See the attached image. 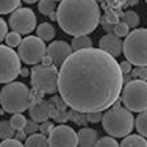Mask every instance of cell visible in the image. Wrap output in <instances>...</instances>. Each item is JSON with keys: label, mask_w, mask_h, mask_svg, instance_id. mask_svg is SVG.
<instances>
[{"label": "cell", "mask_w": 147, "mask_h": 147, "mask_svg": "<svg viewBox=\"0 0 147 147\" xmlns=\"http://www.w3.org/2000/svg\"><path fill=\"white\" fill-rule=\"evenodd\" d=\"M122 88L119 63L100 49L74 52L59 67V97L77 113H103L119 100Z\"/></svg>", "instance_id": "1"}, {"label": "cell", "mask_w": 147, "mask_h": 147, "mask_svg": "<svg viewBox=\"0 0 147 147\" xmlns=\"http://www.w3.org/2000/svg\"><path fill=\"white\" fill-rule=\"evenodd\" d=\"M57 22L74 38L88 36L100 24V6L94 0H64L58 3Z\"/></svg>", "instance_id": "2"}, {"label": "cell", "mask_w": 147, "mask_h": 147, "mask_svg": "<svg viewBox=\"0 0 147 147\" xmlns=\"http://www.w3.org/2000/svg\"><path fill=\"white\" fill-rule=\"evenodd\" d=\"M102 127L111 138H127L135 127V119L127 108L119 105L117 100L113 105V108H110L103 114Z\"/></svg>", "instance_id": "3"}, {"label": "cell", "mask_w": 147, "mask_h": 147, "mask_svg": "<svg viewBox=\"0 0 147 147\" xmlns=\"http://www.w3.org/2000/svg\"><path fill=\"white\" fill-rule=\"evenodd\" d=\"M0 105L5 113L22 114L31 107V91L20 82H13L0 91Z\"/></svg>", "instance_id": "4"}, {"label": "cell", "mask_w": 147, "mask_h": 147, "mask_svg": "<svg viewBox=\"0 0 147 147\" xmlns=\"http://www.w3.org/2000/svg\"><path fill=\"white\" fill-rule=\"evenodd\" d=\"M122 53L135 67H147V28L130 31L124 41Z\"/></svg>", "instance_id": "5"}, {"label": "cell", "mask_w": 147, "mask_h": 147, "mask_svg": "<svg viewBox=\"0 0 147 147\" xmlns=\"http://www.w3.org/2000/svg\"><path fill=\"white\" fill-rule=\"evenodd\" d=\"M121 102L130 113L136 111L141 114L147 111V82L131 80L130 83H127L122 88Z\"/></svg>", "instance_id": "6"}, {"label": "cell", "mask_w": 147, "mask_h": 147, "mask_svg": "<svg viewBox=\"0 0 147 147\" xmlns=\"http://www.w3.org/2000/svg\"><path fill=\"white\" fill-rule=\"evenodd\" d=\"M31 86L33 89L39 91L42 94H55L58 91V77L59 69L55 66L45 67L42 64H38L31 69Z\"/></svg>", "instance_id": "7"}, {"label": "cell", "mask_w": 147, "mask_h": 147, "mask_svg": "<svg viewBox=\"0 0 147 147\" xmlns=\"http://www.w3.org/2000/svg\"><path fill=\"white\" fill-rule=\"evenodd\" d=\"M17 55L25 64L38 66L47 55V47L44 41H41L38 36H25V39H22L17 49Z\"/></svg>", "instance_id": "8"}, {"label": "cell", "mask_w": 147, "mask_h": 147, "mask_svg": "<svg viewBox=\"0 0 147 147\" xmlns=\"http://www.w3.org/2000/svg\"><path fill=\"white\" fill-rule=\"evenodd\" d=\"M20 58L13 49L0 44V83H13L20 75Z\"/></svg>", "instance_id": "9"}, {"label": "cell", "mask_w": 147, "mask_h": 147, "mask_svg": "<svg viewBox=\"0 0 147 147\" xmlns=\"http://www.w3.org/2000/svg\"><path fill=\"white\" fill-rule=\"evenodd\" d=\"M8 25L11 27L13 31L19 34H30L36 28V14H34L33 9L20 6L9 16Z\"/></svg>", "instance_id": "10"}, {"label": "cell", "mask_w": 147, "mask_h": 147, "mask_svg": "<svg viewBox=\"0 0 147 147\" xmlns=\"http://www.w3.org/2000/svg\"><path fill=\"white\" fill-rule=\"evenodd\" d=\"M47 138L50 147H78V136L69 125H57Z\"/></svg>", "instance_id": "11"}, {"label": "cell", "mask_w": 147, "mask_h": 147, "mask_svg": "<svg viewBox=\"0 0 147 147\" xmlns=\"http://www.w3.org/2000/svg\"><path fill=\"white\" fill-rule=\"evenodd\" d=\"M72 53H74V50H72L71 44H67L66 41H53V42L47 47V57L52 58L55 67H57V66L61 67L63 63L71 57Z\"/></svg>", "instance_id": "12"}, {"label": "cell", "mask_w": 147, "mask_h": 147, "mask_svg": "<svg viewBox=\"0 0 147 147\" xmlns=\"http://www.w3.org/2000/svg\"><path fill=\"white\" fill-rule=\"evenodd\" d=\"M99 49L102 52H105V53H108L110 57L116 58V57H119V55H122L124 42H122L121 38H117L114 33H107L105 36L100 38Z\"/></svg>", "instance_id": "13"}, {"label": "cell", "mask_w": 147, "mask_h": 147, "mask_svg": "<svg viewBox=\"0 0 147 147\" xmlns=\"http://www.w3.org/2000/svg\"><path fill=\"white\" fill-rule=\"evenodd\" d=\"M31 121L34 122H47L50 117V107L45 100H36V102L31 103V107L28 108Z\"/></svg>", "instance_id": "14"}, {"label": "cell", "mask_w": 147, "mask_h": 147, "mask_svg": "<svg viewBox=\"0 0 147 147\" xmlns=\"http://www.w3.org/2000/svg\"><path fill=\"white\" fill-rule=\"evenodd\" d=\"M77 136H78V147H96L99 141V133L89 127H83L77 133Z\"/></svg>", "instance_id": "15"}, {"label": "cell", "mask_w": 147, "mask_h": 147, "mask_svg": "<svg viewBox=\"0 0 147 147\" xmlns=\"http://www.w3.org/2000/svg\"><path fill=\"white\" fill-rule=\"evenodd\" d=\"M38 38L41 41H52L55 38V27L50 22H42L38 25Z\"/></svg>", "instance_id": "16"}, {"label": "cell", "mask_w": 147, "mask_h": 147, "mask_svg": "<svg viewBox=\"0 0 147 147\" xmlns=\"http://www.w3.org/2000/svg\"><path fill=\"white\" fill-rule=\"evenodd\" d=\"M25 147H50L49 146V138L42 133H34L30 135L25 141Z\"/></svg>", "instance_id": "17"}, {"label": "cell", "mask_w": 147, "mask_h": 147, "mask_svg": "<svg viewBox=\"0 0 147 147\" xmlns=\"http://www.w3.org/2000/svg\"><path fill=\"white\" fill-rule=\"evenodd\" d=\"M119 147H147V141L146 138H142L139 135H130L122 139Z\"/></svg>", "instance_id": "18"}, {"label": "cell", "mask_w": 147, "mask_h": 147, "mask_svg": "<svg viewBox=\"0 0 147 147\" xmlns=\"http://www.w3.org/2000/svg\"><path fill=\"white\" fill-rule=\"evenodd\" d=\"M71 47H72L74 52L86 50V49H91V47H92V41H91L89 36H78V38H74Z\"/></svg>", "instance_id": "19"}, {"label": "cell", "mask_w": 147, "mask_h": 147, "mask_svg": "<svg viewBox=\"0 0 147 147\" xmlns=\"http://www.w3.org/2000/svg\"><path fill=\"white\" fill-rule=\"evenodd\" d=\"M121 22H124L128 28L136 30V27H138V24H139V16L136 14L135 11H125L121 14Z\"/></svg>", "instance_id": "20"}, {"label": "cell", "mask_w": 147, "mask_h": 147, "mask_svg": "<svg viewBox=\"0 0 147 147\" xmlns=\"http://www.w3.org/2000/svg\"><path fill=\"white\" fill-rule=\"evenodd\" d=\"M38 8H39V13H41V14L50 16V14H53V13L57 11L58 3L53 2V0H41V2L38 3Z\"/></svg>", "instance_id": "21"}, {"label": "cell", "mask_w": 147, "mask_h": 147, "mask_svg": "<svg viewBox=\"0 0 147 147\" xmlns=\"http://www.w3.org/2000/svg\"><path fill=\"white\" fill-rule=\"evenodd\" d=\"M16 130L11 127L9 121H2L0 122V139L6 141V139H14Z\"/></svg>", "instance_id": "22"}, {"label": "cell", "mask_w": 147, "mask_h": 147, "mask_svg": "<svg viewBox=\"0 0 147 147\" xmlns=\"http://www.w3.org/2000/svg\"><path fill=\"white\" fill-rule=\"evenodd\" d=\"M135 127H136V130H138L139 136L147 138V111L138 114V117L135 119Z\"/></svg>", "instance_id": "23"}, {"label": "cell", "mask_w": 147, "mask_h": 147, "mask_svg": "<svg viewBox=\"0 0 147 147\" xmlns=\"http://www.w3.org/2000/svg\"><path fill=\"white\" fill-rule=\"evenodd\" d=\"M17 8H20L19 0H0V14H13Z\"/></svg>", "instance_id": "24"}, {"label": "cell", "mask_w": 147, "mask_h": 147, "mask_svg": "<svg viewBox=\"0 0 147 147\" xmlns=\"http://www.w3.org/2000/svg\"><path fill=\"white\" fill-rule=\"evenodd\" d=\"M9 124H11V127L14 128L16 131H22V130H25L27 119L24 114H13L11 119H9Z\"/></svg>", "instance_id": "25"}, {"label": "cell", "mask_w": 147, "mask_h": 147, "mask_svg": "<svg viewBox=\"0 0 147 147\" xmlns=\"http://www.w3.org/2000/svg\"><path fill=\"white\" fill-rule=\"evenodd\" d=\"M5 41H6V45L11 49V47H19L20 42H22V38H20V34L16 33V31H9V33L6 34Z\"/></svg>", "instance_id": "26"}, {"label": "cell", "mask_w": 147, "mask_h": 147, "mask_svg": "<svg viewBox=\"0 0 147 147\" xmlns=\"http://www.w3.org/2000/svg\"><path fill=\"white\" fill-rule=\"evenodd\" d=\"M131 78L133 80H141V82H147V67H135L131 69Z\"/></svg>", "instance_id": "27"}, {"label": "cell", "mask_w": 147, "mask_h": 147, "mask_svg": "<svg viewBox=\"0 0 147 147\" xmlns=\"http://www.w3.org/2000/svg\"><path fill=\"white\" fill-rule=\"evenodd\" d=\"M114 34H116L117 38H127L128 34H130V28H128L127 25H125L124 22H117L116 27H114Z\"/></svg>", "instance_id": "28"}, {"label": "cell", "mask_w": 147, "mask_h": 147, "mask_svg": "<svg viewBox=\"0 0 147 147\" xmlns=\"http://www.w3.org/2000/svg\"><path fill=\"white\" fill-rule=\"evenodd\" d=\"M96 147H119V144L116 139L111 138V136H103V138H100L97 141Z\"/></svg>", "instance_id": "29"}, {"label": "cell", "mask_w": 147, "mask_h": 147, "mask_svg": "<svg viewBox=\"0 0 147 147\" xmlns=\"http://www.w3.org/2000/svg\"><path fill=\"white\" fill-rule=\"evenodd\" d=\"M39 125L38 122L34 121H27V125H25V133L27 135H34V133H39Z\"/></svg>", "instance_id": "30"}, {"label": "cell", "mask_w": 147, "mask_h": 147, "mask_svg": "<svg viewBox=\"0 0 147 147\" xmlns=\"http://www.w3.org/2000/svg\"><path fill=\"white\" fill-rule=\"evenodd\" d=\"M69 119H72V121H75L78 125H85L86 122H88V119H86V114H82V113H77V111H71V117Z\"/></svg>", "instance_id": "31"}, {"label": "cell", "mask_w": 147, "mask_h": 147, "mask_svg": "<svg viewBox=\"0 0 147 147\" xmlns=\"http://www.w3.org/2000/svg\"><path fill=\"white\" fill-rule=\"evenodd\" d=\"M100 24H102L103 30L107 31V33H113V31H114V27H116V24H113L111 20H108L107 16H105V17H100Z\"/></svg>", "instance_id": "32"}, {"label": "cell", "mask_w": 147, "mask_h": 147, "mask_svg": "<svg viewBox=\"0 0 147 147\" xmlns=\"http://www.w3.org/2000/svg\"><path fill=\"white\" fill-rule=\"evenodd\" d=\"M53 128L55 127H53V124H52V122H49V121L47 122H42V124L39 125V133H42L44 136H49Z\"/></svg>", "instance_id": "33"}, {"label": "cell", "mask_w": 147, "mask_h": 147, "mask_svg": "<svg viewBox=\"0 0 147 147\" xmlns=\"http://www.w3.org/2000/svg\"><path fill=\"white\" fill-rule=\"evenodd\" d=\"M0 147H25L22 142L16 141V139H6V141L0 142Z\"/></svg>", "instance_id": "34"}, {"label": "cell", "mask_w": 147, "mask_h": 147, "mask_svg": "<svg viewBox=\"0 0 147 147\" xmlns=\"http://www.w3.org/2000/svg\"><path fill=\"white\" fill-rule=\"evenodd\" d=\"M6 34H8V24L0 17V42L6 38Z\"/></svg>", "instance_id": "35"}, {"label": "cell", "mask_w": 147, "mask_h": 147, "mask_svg": "<svg viewBox=\"0 0 147 147\" xmlns=\"http://www.w3.org/2000/svg\"><path fill=\"white\" fill-rule=\"evenodd\" d=\"M119 69H121L122 75H130V74H131V64L128 61L119 63Z\"/></svg>", "instance_id": "36"}, {"label": "cell", "mask_w": 147, "mask_h": 147, "mask_svg": "<svg viewBox=\"0 0 147 147\" xmlns=\"http://www.w3.org/2000/svg\"><path fill=\"white\" fill-rule=\"evenodd\" d=\"M102 117H103V113H89V114H86V119H88V122H100L102 121Z\"/></svg>", "instance_id": "37"}, {"label": "cell", "mask_w": 147, "mask_h": 147, "mask_svg": "<svg viewBox=\"0 0 147 147\" xmlns=\"http://www.w3.org/2000/svg\"><path fill=\"white\" fill-rule=\"evenodd\" d=\"M27 133H25V130H22V131H17L16 133V136H14V139L16 141H19V142H22V141H27Z\"/></svg>", "instance_id": "38"}, {"label": "cell", "mask_w": 147, "mask_h": 147, "mask_svg": "<svg viewBox=\"0 0 147 147\" xmlns=\"http://www.w3.org/2000/svg\"><path fill=\"white\" fill-rule=\"evenodd\" d=\"M42 66H45V67H49V66H53V61H52V58L45 55V58L42 59Z\"/></svg>", "instance_id": "39"}, {"label": "cell", "mask_w": 147, "mask_h": 147, "mask_svg": "<svg viewBox=\"0 0 147 147\" xmlns=\"http://www.w3.org/2000/svg\"><path fill=\"white\" fill-rule=\"evenodd\" d=\"M20 75H22V77H28L30 75V71L27 67H22V69H20Z\"/></svg>", "instance_id": "40"}]
</instances>
